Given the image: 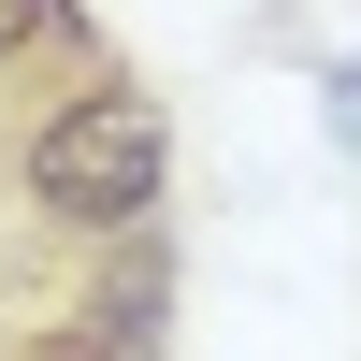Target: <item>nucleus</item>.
Returning a JSON list of instances; mask_svg holds the SVG:
<instances>
[{"instance_id":"f257e3e1","label":"nucleus","mask_w":361,"mask_h":361,"mask_svg":"<svg viewBox=\"0 0 361 361\" xmlns=\"http://www.w3.org/2000/svg\"><path fill=\"white\" fill-rule=\"evenodd\" d=\"M29 202H44L58 231H145L159 217V188H173V116L145 102L130 73H87L73 102L29 130Z\"/></svg>"},{"instance_id":"f03ea898","label":"nucleus","mask_w":361,"mask_h":361,"mask_svg":"<svg viewBox=\"0 0 361 361\" xmlns=\"http://www.w3.org/2000/svg\"><path fill=\"white\" fill-rule=\"evenodd\" d=\"M29 44H87L73 0H0V58H29Z\"/></svg>"}]
</instances>
